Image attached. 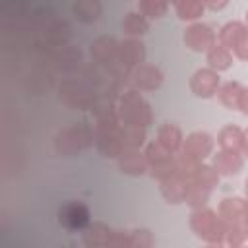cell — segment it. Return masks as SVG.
Returning <instances> with one entry per match:
<instances>
[{"label": "cell", "instance_id": "2", "mask_svg": "<svg viewBox=\"0 0 248 248\" xmlns=\"http://www.w3.org/2000/svg\"><path fill=\"white\" fill-rule=\"evenodd\" d=\"M74 12L79 19L83 21H91V19H97L99 14H101V4L99 2H79L74 6Z\"/></svg>", "mask_w": 248, "mask_h": 248}, {"label": "cell", "instance_id": "1", "mask_svg": "<svg viewBox=\"0 0 248 248\" xmlns=\"http://www.w3.org/2000/svg\"><path fill=\"white\" fill-rule=\"evenodd\" d=\"M87 209L81 203H68L62 211H60V223H64L70 229H79L87 223Z\"/></svg>", "mask_w": 248, "mask_h": 248}]
</instances>
